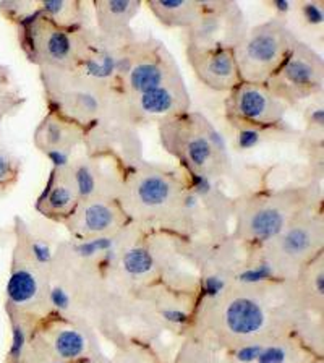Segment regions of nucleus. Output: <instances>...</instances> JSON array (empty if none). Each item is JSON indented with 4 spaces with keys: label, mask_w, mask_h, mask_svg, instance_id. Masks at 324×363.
Masks as SVG:
<instances>
[{
    "label": "nucleus",
    "mask_w": 324,
    "mask_h": 363,
    "mask_svg": "<svg viewBox=\"0 0 324 363\" xmlns=\"http://www.w3.org/2000/svg\"><path fill=\"white\" fill-rule=\"evenodd\" d=\"M15 235L10 277L5 287V310L39 316V308L45 303V268L34 259L30 252L26 225L21 219H16Z\"/></svg>",
    "instance_id": "1"
},
{
    "label": "nucleus",
    "mask_w": 324,
    "mask_h": 363,
    "mask_svg": "<svg viewBox=\"0 0 324 363\" xmlns=\"http://www.w3.org/2000/svg\"><path fill=\"white\" fill-rule=\"evenodd\" d=\"M289 54L291 50L286 30L268 25L255 30L234 55L238 73H243L248 82H258L274 72Z\"/></svg>",
    "instance_id": "2"
},
{
    "label": "nucleus",
    "mask_w": 324,
    "mask_h": 363,
    "mask_svg": "<svg viewBox=\"0 0 324 363\" xmlns=\"http://www.w3.org/2000/svg\"><path fill=\"white\" fill-rule=\"evenodd\" d=\"M318 220L308 218H294L287 224L279 235L272 238L264 245H272L276 248L271 255H266V259L279 274L284 261L297 263L300 268L308 264V259H315L318 257V250L321 247L323 230Z\"/></svg>",
    "instance_id": "3"
},
{
    "label": "nucleus",
    "mask_w": 324,
    "mask_h": 363,
    "mask_svg": "<svg viewBox=\"0 0 324 363\" xmlns=\"http://www.w3.org/2000/svg\"><path fill=\"white\" fill-rule=\"evenodd\" d=\"M21 44L33 60L48 59L52 64H65L73 55V38L60 26L45 25L41 10L20 23Z\"/></svg>",
    "instance_id": "4"
},
{
    "label": "nucleus",
    "mask_w": 324,
    "mask_h": 363,
    "mask_svg": "<svg viewBox=\"0 0 324 363\" xmlns=\"http://www.w3.org/2000/svg\"><path fill=\"white\" fill-rule=\"evenodd\" d=\"M220 313L224 333L234 337L230 349L258 340V334L263 333L268 325V310L261 300L248 294L232 295L225 300Z\"/></svg>",
    "instance_id": "5"
},
{
    "label": "nucleus",
    "mask_w": 324,
    "mask_h": 363,
    "mask_svg": "<svg viewBox=\"0 0 324 363\" xmlns=\"http://www.w3.org/2000/svg\"><path fill=\"white\" fill-rule=\"evenodd\" d=\"M68 229L78 237V240L113 235L122 227V209L111 200H94L78 203L75 211L67 220Z\"/></svg>",
    "instance_id": "6"
},
{
    "label": "nucleus",
    "mask_w": 324,
    "mask_h": 363,
    "mask_svg": "<svg viewBox=\"0 0 324 363\" xmlns=\"http://www.w3.org/2000/svg\"><path fill=\"white\" fill-rule=\"evenodd\" d=\"M294 219L286 204L277 201H259L248 206L238 218V232L248 242L268 243L286 229Z\"/></svg>",
    "instance_id": "7"
},
{
    "label": "nucleus",
    "mask_w": 324,
    "mask_h": 363,
    "mask_svg": "<svg viewBox=\"0 0 324 363\" xmlns=\"http://www.w3.org/2000/svg\"><path fill=\"white\" fill-rule=\"evenodd\" d=\"M48 336L49 339H45L34 333L31 340L48 352L50 357H54L55 360L64 363H82L99 354V352L91 349V339L78 326L67 325V323L54 325V328L49 329Z\"/></svg>",
    "instance_id": "8"
},
{
    "label": "nucleus",
    "mask_w": 324,
    "mask_h": 363,
    "mask_svg": "<svg viewBox=\"0 0 324 363\" xmlns=\"http://www.w3.org/2000/svg\"><path fill=\"white\" fill-rule=\"evenodd\" d=\"M232 111L247 123H272L279 121L282 111L272 94L257 84H242L232 96Z\"/></svg>",
    "instance_id": "9"
},
{
    "label": "nucleus",
    "mask_w": 324,
    "mask_h": 363,
    "mask_svg": "<svg viewBox=\"0 0 324 363\" xmlns=\"http://www.w3.org/2000/svg\"><path fill=\"white\" fill-rule=\"evenodd\" d=\"M198 59H193V65L204 83L216 89H227L238 84L240 73L235 62V55L229 48H206L200 49Z\"/></svg>",
    "instance_id": "10"
},
{
    "label": "nucleus",
    "mask_w": 324,
    "mask_h": 363,
    "mask_svg": "<svg viewBox=\"0 0 324 363\" xmlns=\"http://www.w3.org/2000/svg\"><path fill=\"white\" fill-rule=\"evenodd\" d=\"M78 195L70 179H55V174L50 175V180L43 195L39 196L36 209L50 219L67 220L78 206Z\"/></svg>",
    "instance_id": "11"
},
{
    "label": "nucleus",
    "mask_w": 324,
    "mask_h": 363,
    "mask_svg": "<svg viewBox=\"0 0 324 363\" xmlns=\"http://www.w3.org/2000/svg\"><path fill=\"white\" fill-rule=\"evenodd\" d=\"M316 62L311 60L310 54H289L286 64L279 68V79L282 82V88L298 93L300 96H306L310 88L318 82Z\"/></svg>",
    "instance_id": "12"
},
{
    "label": "nucleus",
    "mask_w": 324,
    "mask_h": 363,
    "mask_svg": "<svg viewBox=\"0 0 324 363\" xmlns=\"http://www.w3.org/2000/svg\"><path fill=\"white\" fill-rule=\"evenodd\" d=\"M174 200L172 182L162 175H146L140 179L133 189V201L143 211L157 213L167 208Z\"/></svg>",
    "instance_id": "13"
},
{
    "label": "nucleus",
    "mask_w": 324,
    "mask_h": 363,
    "mask_svg": "<svg viewBox=\"0 0 324 363\" xmlns=\"http://www.w3.org/2000/svg\"><path fill=\"white\" fill-rule=\"evenodd\" d=\"M7 311L10 321V344L5 357V363H20L23 354L33 339L34 329L41 318L31 313H23L16 310H5Z\"/></svg>",
    "instance_id": "14"
},
{
    "label": "nucleus",
    "mask_w": 324,
    "mask_h": 363,
    "mask_svg": "<svg viewBox=\"0 0 324 363\" xmlns=\"http://www.w3.org/2000/svg\"><path fill=\"white\" fill-rule=\"evenodd\" d=\"M166 72L159 62H140L133 64L132 70L128 73L130 89L136 94H145L147 91L157 89L164 86Z\"/></svg>",
    "instance_id": "15"
},
{
    "label": "nucleus",
    "mask_w": 324,
    "mask_h": 363,
    "mask_svg": "<svg viewBox=\"0 0 324 363\" xmlns=\"http://www.w3.org/2000/svg\"><path fill=\"white\" fill-rule=\"evenodd\" d=\"M321 257L311 259L303 266L302 271V295L306 300V306H313L316 311L323 310V294H324V272Z\"/></svg>",
    "instance_id": "16"
},
{
    "label": "nucleus",
    "mask_w": 324,
    "mask_h": 363,
    "mask_svg": "<svg viewBox=\"0 0 324 363\" xmlns=\"http://www.w3.org/2000/svg\"><path fill=\"white\" fill-rule=\"evenodd\" d=\"M121 264L125 274L133 279H140L155 271V258L145 247H130L121 255Z\"/></svg>",
    "instance_id": "17"
},
{
    "label": "nucleus",
    "mask_w": 324,
    "mask_h": 363,
    "mask_svg": "<svg viewBox=\"0 0 324 363\" xmlns=\"http://www.w3.org/2000/svg\"><path fill=\"white\" fill-rule=\"evenodd\" d=\"M177 104V96L172 88L161 86L157 89L147 91L145 94H140L138 107L146 116H162L175 109Z\"/></svg>",
    "instance_id": "18"
},
{
    "label": "nucleus",
    "mask_w": 324,
    "mask_h": 363,
    "mask_svg": "<svg viewBox=\"0 0 324 363\" xmlns=\"http://www.w3.org/2000/svg\"><path fill=\"white\" fill-rule=\"evenodd\" d=\"M118 57L121 55H117L113 50H101V52L89 55L88 59L83 62L82 70L86 77L99 79V82L111 79L117 75Z\"/></svg>",
    "instance_id": "19"
},
{
    "label": "nucleus",
    "mask_w": 324,
    "mask_h": 363,
    "mask_svg": "<svg viewBox=\"0 0 324 363\" xmlns=\"http://www.w3.org/2000/svg\"><path fill=\"white\" fill-rule=\"evenodd\" d=\"M151 7L159 18L166 21L167 25H172V23L181 25L184 18H189L186 15H190V18H195L198 5L193 2H184V0H157Z\"/></svg>",
    "instance_id": "20"
},
{
    "label": "nucleus",
    "mask_w": 324,
    "mask_h": 363,
    "mask_svg": "<svg viewBox=\"0 0 324 363\" xmlns=\"http://www.w3.org/2000/svg\"><path fill=\"white\" fill-rule=\"evenodd\" d=\"M185 155H186V161H189L191 166V172L206 174L204 170H206L208 164L214 159L216 151L213 150V146L208 141L206 136L195 135L186 141Z\"/></svg>",
    "instance_id": "21"
},
{
    "label": "nucleus",
    "mask_w": 324,
    "mask_h": 363,
    "mask_svg": "<svg viewBox=\"0 0 324 363\" xmlns=\"http://www.w3.org/2000/svg\"><path fill=\"white\" fill-rule=\"evenodd\" d=\"M70 180L73 186H75L79 203L94 200V198H101L98 196V177H96L94 170L91 169L88 164H78V166L73 169V172H70Z\"/></svg>",
    "instance_id": "22"
},
{
    "label": "nucleus",
    "mask_w": 324,
    "mask_h": 363,
    "mask_svg": "<svg viewBox=\"0 0 324 363\" xmlns=\"http://www.w3.org/2000/svg\"><path fill=\"white\" fill-rule=\"evenodd\" d=\"M20 174V164L15 157H11L7 151L0 150V196L9 193V190L16 184Z\"/></svg>",
    "instance_id": "23"
},
{
    "label": "nucleus",
    "mask_w": 324,
    "mask_h": 363,
    "mask_svg": "<svg viewBox=\"0 0 324 363\" xmlns=\"http://www.w3.org/2000/svg\"><path fill=\"white\" fill-rule=\"evenodd\" d=\"M177 363H225L220 362L218 357L213 354V350L208 349H186L181 350Z\"/></svg>",
    "instance_id": "24"
},
{
    "label": "nucleus",
    "mask_w": 324,
    "mask_h": 363,
    "mask_svg": "<svg viewBox=\"0 0 324 363\" xmlns=\"http://www.w3.org/2000/svg\"><path fill=\"white\" fill-rule=\"evenodd\" d=\"M31 5L25 4V2H2L0 4V10L5 18H9L11 21H18L21 23L26 16H30L33 11L30 10Z\"/></svg>",
    "instance_id": "25"
},
{
    "label": "nucleus",
    "mask_w": 324,
    "mask_h": 363,
    "mask_svg": "<svg viewBox=\"0 0 324 363\" xmlns=\"http://www.w3.org/2000/svg\"><path fill=\"white\" fill-rule=\"evenodd\" d=\"M9 83H0V123H2L4 117L20 106V98L13 91H10Z\"/></svg>",
    "instance_id": "26"
},
{
    "label": "nucleus",
    "mask_w": 324,
    "mask_h": 363,
    "mask_svg": "<svg viewBox=\"0 0 324 363\" xmlns=\"http://www.w3.org/2000/svg\"><path fill=\"white\" fill-rule=\"evenodd\" d=\"M261 138H263V135H261V130L258 127H245V128H240L237 133V146L240 147V150H252V147L257 146Z\"/></svg>",
    "instance_id": "27"
},
{
    "label": "nucleus",
    "mask_w": 324,
    "mask_h": 363,
    "mask_svg": "<svg viewBox=\"0 0 324 363\" xmlns=\"http://www.w3.org/2000/svg\"><path fill=\"white\" fill-rule=\"evenodd\" d=\"M159 315L170 326H185L186 323H190L189 311L177 308V306H164L159 311Z\"/></svg>",
    "instance_id": "28"
},
{
    "label": "nucleus",
    "mask_w": 324,
    "mask_h": 363,
    "mask_svg": "<svg viewBox=\"0 0 324 363\" xmlns=\"http://www.w3.org/2000/svg\"><path fill=\"white\" fill-rule=\"evenodd\" d=\"M302 16L306 21V25L310 26H321L324 20L323 7L321 4L316 2H306L302 5Z\"/></svg>",
    "instance_id": "29"
},
{
    "label": "nucleus",
    "mask_w": 324,
    "mask_h": 363,
    "mask_svg": "<svg viewBox=\"0 0 324 363\" xmlns=\"http://www.w3.org/2000/svg\"><path fill=\"white\" fill-rule=\"evenodd\" d=\"M191 186L198 196H208L213 191V182L208 174L191 172Z\"/></svg>",
    "instance_id": "30"
},
{
    "label": "nucleus",
    "mask_w": 324,
    "mask_h": 363,
    "mask_svg": "<svg viewBox=\"0 0 324 363\" xmlns=\"http://www.w3.org/2000/svg\"><path fill=\"white\" fill-rule=\"evenodd\" d=\"M45 156L49 157V161L52 162L54 170L57 172H62L68 166H70V155H68V150H48L44 151Z\"/></svg>",
    "instance_id": "31"
},
{
    "label": "nucleus",
    "mask_w": 324,
    "mask_h": 363,
    "mask_svg": "<svg viewBox=\"0 0 324 363\" xmlns=\"http://www.w3.org/2000/svg\"><path fill=\"white\" fill-rule=\"evenodd\" d=\"M204 136H206L209 143H211L214 151H219V152H225L227 151V145H225L224 136L220 135L218 130L208 127V132H206V135H204Z\"/></svg>",
    "instance_id": "32"
},
{
    "label": "nucleus",
    "mask_w": 324,
    "mask_h": 363,
    "mask_svg": "<svg viewBox=\"0 0 324 363\" xmlns=\"http://www.w3.org/2000/svg\"><path fill=\"white\" fill-rule=\"evenodd\" d=\"M272 7H274L277 15H286L291 11L292 5L291 2H287V0H274V2H272Z\"/></svg>",
    "instance_id": "33"
},
{
    "label": "nucleus",
    "mask_w": 324,
    "mask_h": 363,
    "mask_svg": "<svg viewBox=\"0 0 324 363\" xmlns=\"http://www.w3.org/2000/svg\"><path fill=\"white\" fill-rule=\"evenodd\" d=\"M323 117H324V113H323V107H315L313 111H311V116H310V121L313 122L315 125H323Z\"/></svg>",
    "instance_id": "34"
},
{
    "label": "nucleus",
    "mask_w": 324,
    "mask_h": 363,
    "mask_svg": "<svg viewBox=\"0 0 324 363\" xmlns=\"http://www.w3.org/2000/svg\"><path fill=\"white\" fill-rule=\"evenodd\" d=\"M82 363H116V360H111V359H107V357L98 354V355L91 357V359H88V360L82 362Z\"/></svg>",
    "instance_id": "35"
},
{
    "label": "nucleus",
    "mask_w": 324,
    "mask_h": 363,
    "mask_svg": "<svg viewBox=\"0 0 324 363\" xmlns=\"http://www.w3.org/2000/svg\"><path fill=\"white\" fill-rule=\"evenodd\" d=\"M0 83H9V73L2 65H0Z\"/></svg>",
    "instance_id": "36"
}]
</instances>
